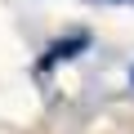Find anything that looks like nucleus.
I'll use <instances>...</instances> for the list:
<instances>
[{"label":"nucleus","instance_id":"nucleus-1","mask_svg":"<svg viewBox=\"0 0 134 134\" xmlns=\"http://www.w3.org/2000/svg\"><path fill=\"white\" fill-rule=\"evenodd\" d=\"M90 40L85 36H72V40H58V45H49V54H45V63L40 67H54V63H67V58H76V49H85Z\"/></svg>","mask_w":134,"mask_h":134}]
</instances>
